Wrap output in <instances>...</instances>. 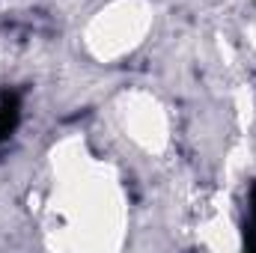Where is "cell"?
<instances>
[{
	"instance_id": "obj_1",
	"label": "cell",
	"mask_w": 256,
	"mask_h": 253,
	"mask_svg": "<svg viewBox=\"0 0 256 253\" xmlns=\"http://www.w3.org/2000/svg\"><path fill=\"white\" fill-rule=\"evenodd\" d=\"M18 122V98L15 96H3V104H0V137H6Z\"/></svg>"
}]
</instances>
